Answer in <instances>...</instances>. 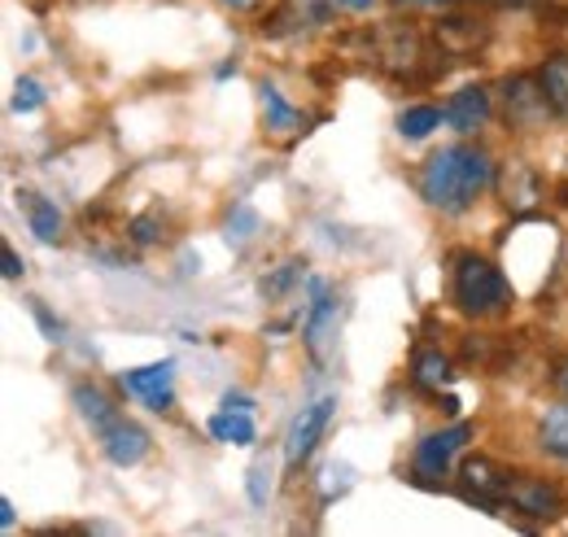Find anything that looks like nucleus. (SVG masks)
<instances>
[{
  "instance_id": "f257e3e1",
  "label": "nucleus",
  "mask_w": 568,
  "mask_h": 537,
  "mask_svg": "<svg viewBox=\"0 0 568 537\" xmlns=\"http://www.w3.org/2000/svg\"><path fill=\"white\" fill-rule=\"evenodd\" d=\"M498 166L490 158V149L481 144H446L437 153H428L416 184L420 197L442 214H464L468 205H477V197L495 184Z\"/></svg>"
},
{
  "instance_id": "f03ea898",
  "label": "nucleus",
  "mask_w": 568,
  "mask_h": 537,
  "mask_svg": "<svg viewBox=\"0 0 568 537\" xmlns=\"http://www.w3.org/2000/svg\"><path fill=\"white\" fill-rule=\"evenodd\" d=\"M450 302L468 320H495L503 311H511L516 288L507 284V275H503L498 263L473 254V250H459L450 259Z\"/></svg>"
},
{
  "instance_id": "7ed1b4c3",
  "label": "nucleus",
  "mask_w": 568,
  "mask_h": 537,
  "mask_svg": "<svg viewBox=\"0 0 568 537\" xmlns=\"http://www.w3.org/2000/svg\"><path fill=\"white\" fill-rule=\"evenodd\" d=\"M437 58H446L442 49H428V40L412 27V22H403V18H394V22H385L381 31H376V67L385 70V74H394V79H412V83H425V79H437L446 62H437Z\"/></svg>"
},
{
  "instance_id": "20e7f679",
  "label": "nucleus",
  "mask_w": 568,
  "mask_h": 537,
  "mask_svg": "<svg viewBox=\"0 0 568 537\" xmlns=\"http://www.w3.org/2000/svg\"><path fill=\"white\" fill-rule=\"evenodd\" d=\"M498 110H503L507 132H520V135L542 132L556 119V110H551L538 74H503L498 79Z\"/></svg>"
},
{
  "instance_id": "39448f33",
  "label": "nucleus",
  "mask_w": 568,
  "mask_h": 537,
  "mask_svg": "<svg viewBox=\"0 0 568 537\" xmlns=\"http://www.w3.org/2000/svg\"><path fill=\"white\" fill-rule=\"evenodd\" d=\"M473 433H477L473 424H450V428H437V433L420 437V446L412 455V476L420 485H442L450 476V468H455V459L468 450Z\"/></svg>"
},
{
  "instance_id": "423d86ee",
  "label": "nucleus",
  "mask_w": 568,
  "mask_h": 537,
  "mask_svg": "<svg viewBox=\"0 0 568 537\" xmlns=\"http://www.w3.org/2000/svg\"><path fill=\"white\" fill-rule=\"evenodd\" d=\"M511 476L516 472L503 468L490 455H468L459 464V498L473 503V507H481V511H498V507H507Z\"/></svg>"
},
{
  "instance_id": "0eeeda50",
  "label": "nucleus",
  "mask_w": 568,
  "mask_h": 537,
  "mask_svg": "<svg viewBox=\"0 0 568 537\" xmlns=\"http://www.w3.org/2000/svg\"><path fill=\"white\" fill-rule=\"evenodd\" d=\"M333 411H337V398H315V403H306L293 415V424H288V433H284V472H288V476H297L302 464L315 455V446H320V437H324Z\"/></svg>"
},
{
  "instance_id": "6e6552de",
  "label": "nucleus",
  "mask_w": 568,
  "mask_h": 537,
  "mask_svg": "<svg viewBox=\"0 0 568 537\" xmlns=\"http://www.w3.org/2000/svg\"><path fill=\"white\" fill-rule=\"evenodd\" d=\"M507 507L534 525H547L565 511V489L547 476H534V472H516L511 476V489H507Z\"/></svg>"
},
{
  "instance_id": "1a4fd4ad",
  "label": "nucleus",
  "mask_w": 568,
  "mask_h": 537,
  "mask_svg": "<svg viewBox=\"0 0 568 537\" xmlns=\"http://www.w3.org/2000/svg\"><path fill=\"white\" fill-rule=\"evenodd\" d=\"M495 189L503 205L511 210V214H534L538 205L547 202V180L525 162V158H507V162H498V175H495Z\"/></svg>"
},
{
  "instance_id": "9d476101",
  "label": "nucleus",
  "mask_w": 568,
  "mask_h": 537,
  "mask_svg": "<svg viewBox=\"0 0 568 537\" xmlns=\"http://www.w3.org/2000/svg\"><path fill=\"white\" fill-rule=\"evenodd\" d=\"M333 13H337V0H281V4L263 18L258 36H267V40L306 36V31H320L324 22H333Z\"/></svg>"
},
{
  "instance_id": "9b49d317",
  "label": "nucleus",
  "mask_w": 568,
  "mask_h": 537,
  "mask_svg": "<svg viewBox=\"0 0 568 537\" xmlns=\"http://www.w3.org/2000/svg\"><path fill=\"white\" fill-rule=\"evenodd\" d=\"M486 40H490V22L477 18V13H442V18L433 22V44H437L446 58H455V62L477 58V53L486 49Z\"/></svg>"
},
{
  "instance_id": "f8f14e48",
  "label": "nucleus",
  "mask_w": 568,
  "mask_h": 537,
  "mask_svg": "<svg viewBox=\"0 0 568 537\" xmlns=\"http://www.w3.org/2000/svg\"><path fill=\"white\" fill-rule=\"evenodd\" d=\"M442 114H446V128H455L459 135L481 132L495 119V92L481 88V83H468V88H459L442 101Z\"/></svg>"
},
{
  "instance_id": "ddd939ff",
  "label": "nucleus",
  "mask_w": 568,
  "mask_h": 537,
  "mask_svg": "<svg viewBox=\"0 0 568 537\" xmlns=\"http://www.w3.org/2000/svg\"><path fill=\"white\" fill-rule=\"evenodd\" d=\"M97 442H101V455L110 464H119V468H136L144 455H149V433H144L136 419H128V415H114L97 433Z\"/></svg>"
},
{
  "instance_id": "4468645a",
  "label": "nucleus",
  "mask_w": 568,
  "mask_h": 537,
  "mask_svg": "<svg viewBox=\"0 0 568 537\" xmlns=\"http://www.w3.org/2000/svg\"><path fill=\"white\" fill-rule=\"evenodd\" d=\"M311 293H315V302H311V311H306L302 341H306V349H311L315 358H324V341H328V336H333V328H337L342 297H337L328 284H320V280H311Z\"/></svg>"
},
{
  "instance_id": "2eb2a0df",
  "label": "nucleus",
  "mask_w": 568,
  "mask_h": 537,
  "mask_svg": "<svg viewBox=\"0 0 568 537\" xmlns=\"http://www.w3.org/2000/svg\"><path fill=\"white\" fill-rule=\"evenodd\" d=\"M450 376H455V358L442 354L437 345H420V349L412 354V385H416L420 394H442V389L450 385Z\"/></svg>"
},
{
  "instance_id": "dca6fc26",
  "label": "nucleus",
  "mask_w": 568,
  "mask_h": 537,
  "mask_svg": "<svg viewBox=\"0 0 568 537\" xmlns=\"http://www.w3.org/2000/svg\"><path fill=\"white\" fill-rule=\"evenodd\" d=\"M258 101H263V123L272 135H293V132H306V114L297 105L284 101V92L276 83H258Z\"/></svg>"
},
{
  "instance_id": "f3484780",
  "label": "nucleus",
  "mask_w": 568,
  "mask_h": 537,
  "mask_svg": "<svg viewBox=\"0 0 568 537\" xmlns=\"http://www.w3.org/2000/svg\"><path fill=\"white\" fill-rule=\"evenodd\" d=\"M18 205L27 210V223H31V232H36L40 245H58V241H62V227H67V223H62V210L49 202V197L22 189V193H18Z\"/></svg>"
},
{
  "instance_id": "a211bd4d",
  "label": "nucleus",
  "mask_w": 568,
  "mask_h": 537,
  "mask_svg": "<svg viewBox=\"0 0 568 537\" xmlns=\"http://www.w3.org/2000/svg\"><path fill=\"white\" fill-rule=\"evenodd\" d=\"M71 403L74 411L83 415V424H92V433H101L114 415H119V406H114V398L101 389V385H92V381H79L71 389Z\"/></svg>"
},
{
  "instance_id": "6ab92c4d",
  "label": "nucleus",
  "mask_w": 568,
  "mask_h": 537,
  "mask_svg": "<svg viewBox=\"0 0 568 537\" xmlns=\"http://www.w3.org/2000/svg\"><path fill=\"white\" fill-rule=\"evenodd\" d=\"M534 74H538V83H542L556 119H568V53H547L542 67L534 70Z\"/></svg>"
},
{
  "instance_id": "aec40b11",
  "label": "nucleus",
  "mask_w": 568,
  "mask_h": 537,
  "mask_svg": "<svg viewBox=\"0 0 568 537\" xmlns=\"http://www.w3.org/2000/svg\"><path fill=\"white\" fill-rule=\"evenodd\" d=\"M538 450L568 464V398L547 406V415L538 419Z\"/></svg>"
},
{
  "instance_id": "412c9836",
  "label": "nucleus",
  "mask_w": 568,
  "mask_h": 537,
  "mask_svg": "<svg viewBox=\"0 0 568 537\" xmlns=\"http://www.w3.org/2000/svg\"><path fill=\"white\" fill-rule=\"evenodd\" d=\"M171 372H175V363H171V358L149 363V367H136V372H123V376H119V389H123V394H136V398L149 403L153 394L171 389Z\"/></svg>"
},
{
  "instance_id": "4be33fe9",
  "label": "nucleus",
  "mask_w": 568,
  "mask_h": 537,
  "mask_svg": "<svg viewBox=\"0 0 568 537\" xmlns=\"http://www.w3.org/2000/svg\"><path fill=\"white\" fill-rule=\"evenodd\" d=\"M206 428H211L214 442H227V446H254L258 442V428H254L250 411H219V415H211Z\"/></svg>"
},
{
  "instance_id": "5701e85b",
  "label": "nucleus",
  "mask_w": 568,
  "mask_h": 537,
  "mask_svg": "<svg viewBox=\"0 0 568 537\" xmlns=\"http://www.w3.org/2000/svg\"><path fill=\"white\" fill-rule=\"evenodd\" d=\"M507 358V341L498 333H473L464 336V363H477L481 372H495Z\"/></svg>"
},
{
  "instance_id": "b1692460",
  "label": "nucleus",
  "mask_w": 568,
  "mask_h": 537,
  "mask_svg": "<svg viewBox=\"0 0 568 537\" xmlns=\"http://www.w3.org/2000/svg\"><path fill=\"white\" fill-rule=\"evenodd\" d=\"M446 123V114H442V105H407L403 114H398V135L403 140H425L433 135V128H442Z\"/></svg>"
},
{
  "instance_id": "393cba45",
  "label": "nucleus",
  "mask_w": 568,
  "mask_h": 537,
  "mask_svg": "<svg viewBox=\"0 0 568 537\" xmlns=\"http://www.w3.org/2000/svg\"><path fill=\"white\" fill-rule=\"evenodd\" d=\"M302 275H306V259H288L284 267H276V271H272V275H263V284H258V293H263L267 302H281L284 293H288V288H293V284H297Z\"/></svg>"
},
{
  "instance_id": "a878e982",
  "label": "nucleus",
  "mask_w": 568,
  "mask_h": 537,
  "mask_svg": "<svg viewBox=\"0 0 568 537\" xmlns=\"http://www.w3.org/2000/svg\"><path fill=\"white\" fill-rule=\"evenodd\" d=\"M128 241H132V245H162V241H166V219H162V210L136 214V219L128 223Z\"/></svg>"
},
{
  "instance_id": "bb28decb",
  "label": "nucleus",
  "mask_w": 568,
  "mask_h": 537,
  "mask_svg": "<svg viewBox=\"0 0 568 537\" xmlns=\"http://www.w3.org/2000/svg\"><path fill=\"white\" fill-rule=\"evenodd\" d=\"M258 227H263V219H258V210H250V205H232V214H227V241L232 245H245V241H254L258 236Z\"/></svg>"
},
{
  "instance_id": "cd10ccee",
  "label": "nucleus",
  "mask_w": 568,
  "mask_h": 537,
  "mask_svg": "<svg viewBox=\"0 0 568 537\" xmlns=\"http://www.w3.org/2000/svg\"><path fill=\"white\" fill-rule=\"evenodd\" d=\"M40 105H44V88H40V79L22 74V79L13 83V114H36Z\"/></svg>"
},
{
  "instance_id": "c85d7f7f",
  "label": "nucleus",
  "mask_w": 568,
  "mask_h": 537,
  "mask_svg": "<svg viewBox=\"0 0 568 537\" xmlns=\"http://www.w3.org/2000/svg\"><path fill=\"white\" fill-rule=\"evenodd\" d=\"M245 489H250V503L254 507H267V498H272V459H254Z\"/></svg>"
},
{
  "instance_id": "c756f323",
  "label": "nucleus",
  "mask_w": 568,
  "mask_h": 537,
  "mask_svg": "<svg viewBox=\"0 0 568 537\" xmlns=\"http://www.w3.org/2000/svg\"><path fill=\"white\" fill-rule=\"evenodd\" d=\"M31 315H36V324H40V333H44V341H67V328H62V320H53V311L44 306V302H31Z\"/></svg>"
},
{
  "instance_id": "7c9ffc66",
  "label": "nucleus",
  "mask_w": 568,
  "mask_h": 537,
  "mask_svg": "<svg viewBox=\"0 0 568 537\" xmlns=\"http://www.w3.org/2000/svg\"><path fill=\"white\" fill-rule=\"evenodd\" d=\"M0 263H4V280H18V275L27 271V263L18 259V250H13V245H0Z\"/></svg>"
},
{
  "instance_id": "2f4dec72",
  "label": "nucleus",
  "mask_w": 568,
  "mask_h": 537,
  "mask_svg": "<svg viewBox=\"0 0 568 537\" xmlns=\"http://www.w3.org/2000/svg\"><path fill=\"white\" fill-rule=\"evenodd\" d=\"M551 389H556L560 398H568V354L556 358V367H551Z\"/></svg>"
},
{
  "instance_id": "473e14b6",
  "label": "nucleus",
  "mask_w": 568,
  "mask_h": 537,
  "mask_svg": "<svg viewBox=\"0 0 568 537\" xmlns=\"http://www.w3.org/2000/svg\"><path fill=\"white\" fill-rule=\"evenodd\" d=\"M223 411H250V415H254V398H250V394H232V389H227V394H223Z\"/></svg>"
},
{
  "instance_id": "72a5a7b5",
  "label": "nucleus",
  "mask_w": 568,
  "mask_h": 537,
  "mask_svg": "<svg viewBox=\"0 0 568 537\" xmlns=\"http://www.w3.org/2000/svg\"><path fill=\"white\" fill-rule=\"evenodd\" d=\"M381 0H337V13H372Z\"/></svg>"
},
{
  "instance_id": "f704fd0d",
  "label": "nucleus",
  "mask_w": 568,
  "mask_h": 537,
  "mask_svg": "<svg viewBox=\"0 0 568 537\" xmlns=\"http://www.w3.org/2000/svg\"><path fill=\"white\" fill-rule=\"evenodd\" d=\"M389 4H398V9H446L455 0H389Z\"/></svg>"
},
{
  "instance_id": "c9c22d12",
  "label": "nucleus",
  "mask_w": 568,
  "mask_h": 537,
  "mask_svg": "<svg viewBox=\"0 0 568 537\" xmlns=\"http://www.w3.org/2000/svg\"><path fill=\"white\" fill-rule=\"evenodd\" d=\"M171 406H175V394H171V389H162V394H153V398H149V411H158V415H162V411H171Z\"/></svg>"
},
{
  "instance_id": "e433bc0d",
  "label": "nucleus",
  "mask_w": 568,
  "mask_h": 537,
  "mask_svg": "<svg viewBox=\"0 0 568 537\" xmlns=\"http://www.w3.org/2000/svg\"><path fill=\"white\" fill-rule=\"evenodd\" d=\"M13 525H18V511H13V503H9V498H4V503H0V529H4V534H9V529H13Z\"/></svg>"
},
{
  "instance_id": "4c0bfd02",
  "label": "nucleus",
  "mask_w": 568,
  "mask_h": 537,
  "mask_svg": "<svg viewBox=\"0 0 568 537\" xmlns=\"http://www.w3.org/2000/svg\"><path fill=\"white\" fill-rule=\"evenodd\" d=\"M219 4H223V9H232V13H254L263 0H219Z\"/></svg>"
},
{
  "instance_id": "58836bf2",
  "label": "nucleus",
  "mask_w": 568,
  "mask_h": 537,
  "mask_svg": "<svg viewBox=\"0 0 568 537\" xmlns=\"http://www.w3.org/2000/svg\"><path fill=\"white\" fill-rule=\"evenodd\" d=\"M442 411H446V415H459V398H455V394H446V398H442Z\"/></svg>"
},
{
  "instance_id": "ea45409f",
  "label": "nucleus",
  "mask_w": 568,
  "mask_h": 537,
  "mask_svg": "<svg viewBox=\"0 0 568 537\" xmlns=\"http://www.w3.org/2000/svg\"><path fill=\"white\" fill-rule=\"evenodd\" d=\"M547 4H551L556 13H568V0H547Z\"/></svg>"
}]
</instances>
